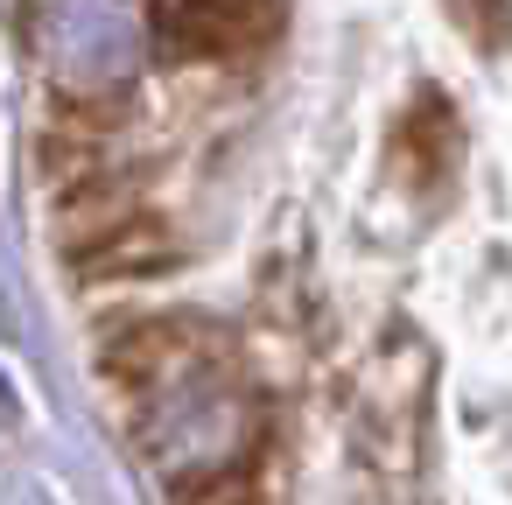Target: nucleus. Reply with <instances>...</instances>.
<instances>
[{
    "label": "nucleus",
    "mask_w": 512,
    "mask_h": 505,
    "mask_svg": "<svg viewBox=\"0 0 512 505\" xmlns=\"http://www.w3.org/2000/svg\"><path fill=\"white\" fill-rule=\"evenodd\" d=\"M246 442H253V407L246 393H232L218 379V365L176 379L155 393V421H148V456L190 484V477H211L225 463H246Z\"/></svg>",
    "instance_id": "f03ea898"
},
{
    "label": "nucleus",
    "mask_w": 512,
    "mask_h": 505,
    "mask_svg": "<svg viewBox=\"0 0 512 505\" xmlns=\"http://www.w3.org/2000/svg\"><path fill=\"white\" fill-rule=\"evenodd\" d=\"M0 505H57V491L29 470H0Z\"/></svg>",
    "instance_id": "0eeeda50"
},
{
    "label": "nucleus",
    "mask_w": 512,
    "mask_h": 505,
    "mask_svg": "<svg viewBox=\"0 0 512 505\" xmlns=\"http://www.w3.org/2000/svg\"><path fill=\"white\" fill-rule=\"evenodd\" d=\"M29 43L71 99H113L148 64V22L134 0H29Z\"/></svg>",
    "instance_id": "f257e3e1"
},
{
    "label": "nucleus",
    "mask_w": 512,
    "mask_h": 505,
    "mask_svg": "<svg viewBox=\"0 0 512 505\" xmlns=\"http://www.w3.org/2000/svg\"><path fill=\"white\" fill-rule=\"evenodd\" d=\"M281 29V0H169V36L183 50H253Z\"/></svg>",
    "instance_id": "20e7f679"
},
{
    "label": "nucleus",
    "mask_w": 512,
    "mask_h": 505,
    "mask_svg": "<svg viewBox=\"0 0 512 505\" xmlns=\"http://www.w3.org/2000/svg\"><path fill=\"white\" fill-rule=\"evenodd\" d=\"M204 365H218V358H211V337H204L197 323H183V316H169V323H141V330H127V337L113 344V372H120L127 386H141L148 400H155L162 386L204 372Z\"/></svg>",
    "instance_id": "7ed1b4c3"
},
{
    "label": "nucleus",
    "mask_w": 512,
    "mask_h": 505,
    "mask_svg": "<svg viewBox=\"0 0 512 505\" xmlns=\"http://www.w3.org/2000/svg\"><path fill=\"white\" fill-rule=\"evenodd\" d=\"M155 267H176V246L162 232L134 225V218L113 225V232H99V246L78 253V274H99V281H113V274H155Z\"/></svg>",
    "instance_id": "39448f33"
},
{
    "label": "nucleus",
    "mask_w": 512,
    "mask_h": 505,
    "mask_svg": "<svg viewBox=\"0 0 512 505\" xmlns=\"http://www.w3.org/2000/svg\"><path fill=\"white\" fill-rule=\"evenodd\" d=\"M176 491H183V505H260V484H253L246 463H225V470L190 477V484H176Z\"/></svg>",
    "instance_id": "423d86ee"
}]
</instances>
